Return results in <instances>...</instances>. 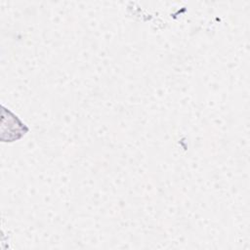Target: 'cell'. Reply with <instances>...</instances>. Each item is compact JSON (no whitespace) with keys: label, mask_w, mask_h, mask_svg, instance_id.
Masks as SVG:
<instances>
[{"label":"cell","mask_w":250,"mask_h":250,"mask_svg":"<svg viewBox=\"0 0 250 250\" xmlns=\"http://www.w3.org/2000/svg\"><path fill=\"white\" fill-rule=\"evenodd\" d=\"M7 112L8 117H5V115L3 114V118L8 121V126L7 130L2 131V136H4L8 132V137L6 140L7 142H13L24 136L28 132V128L18 118V116L13 114L10 110H7Z\"/></svg>","instance_id":"6da1fadb"}]
</instances>
